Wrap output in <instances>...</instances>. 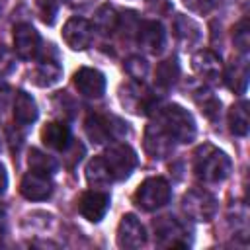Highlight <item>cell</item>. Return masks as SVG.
Wrapping results in <instances>:
<instances>
[{
    "label": "cell",
    "instance_id": "27",
    "mask_svg": "<svg viewBox=\"0 0 250 250\" xmlns=\"http://www.w3.org/2000/svg\"><path fill=\"white\" fill-rule=\"evenodd\" d=\"M6 186H8V176H6V170H4V166L0 164V193H4Z\"/></svg>",
    "mask_w": 250,
    "mask_h": 250
},
{
    "label": "cell",
    "instance_id": "10",
    "mask_svg": "<svg viewBox=\"0 0 250 250\" xmlns=\"http://www.w3.org/2000/svg\"><path fill=\"white\" fill-rule=\"evenodd\" d=\"M39 45H41V39H39V33L35 31L33 25H29V23L16 25V29H14V49L21 59H25V61L33 59L39 53Z\"/></svg>",
    "mask_w": 250,
    "mask_h": 250
},
{
    "label": "cell",
    "instance_id": "6",
    "mask_svg": "<svg viewBox=\"0 0 250 250\" xmlns=\"http://www.w3.org/2000/svg\"><path fill=\"white\" fill-rule=\"evenodd\" d=\"M215 209H217V201L207 191L191 189L184 195V211L195 221H211Z\"/></svg>",
    "mask_w": 250,
    "mask_h": 250
},
{
    "label": "cell",
    "instance_id": "5",
    "mask_svg": "<svg viewBox=\"0 0 250 250\" xmlns=\"http://www.w3.org/2000/svg\"><path fill=\"white\" fill-rule=\"evenodd\" d=\"M62 39L74 51H84L94 41V25L84 18H70L62 27Z\"/></svg>",
    "mask_w": 250,
    "mask_h": 250
},
{
    "label": "cell",
    "instance_id": "12",
    "mask_svg": "<svg viewBox=\"0 0 250 250\" xmlns=\"http://www.w3.org/2000/svg\"><path fill=\"white\" fill-rule=\"evenodd\" d=\"M145 148L154 158H164V156H168L172 152L174 139L166 133V129L160 123H156V125H150L146 129V133H145Z\"/></svg>",
    "mask_w": 250,
    "mask_h": 250
},
{
    "label": "cell",
    "instance_id": "13",
    "mask_svg": "<svg viewBox=\"0 0 250 250\" xmlns=\"http://www.w3.org/2000/svg\"><path fill=\"white\" fill-rule=\"evenodd\" d=\"M41 141L45 146H49L53 150H64L66 145L70 143V131L64 123L51 121L41 129Z\"/></svg>",
    "mask_w": 250,
    "mask_h": 250
},
{
    "label": "cell",
    "instance_id": "2",
    "mask_svg": "<svg viewBox=\"0 0 250 250\" xmlns=\"http://www.w3.org/2000/svg\"><path fill=\"white\" fill-rule=\"evenodd\" d=\"M160 125L166 129V133L174 141H180V143H189L195 135V125L191 115L180 105H168L162 111Z\"/></svg>",
    "mask_w": 250,
    "mask_h": 250
},
{
    "label": "cell",
    "instance_id": "23",
    "mask_svg": "<svg viewBox=\"0 0 250 250\" xmlns=\"http://www.w3.org/2000/svg\"><path fill=\"white\" fill-rule=\"evenodd\" d=\"M29 168H31L33 172L51 176V174L55 172V168H57V162H55L51 156L43 154L39 148H31V152H29Z\"/></svg>",
    "mask_w": 250,
    "mask_h": 250
},
{
    "label": "cell",
    "instance_id": "4",
    "mask_svg": "<svg viewBox=\"0 0 250 250\" xmlns=\"http://www.w3.org/2000/svg\"><path fill=\"white\" fill-rule=\"evenodd\" d=\"M104 160L109 166L113 180L127 178L133 172V168L137 166V154L129 145H113V146H109L105 150V154H104Z\"/></svg>",
    "mask_w": 250,
    "mask_h": 250
},
{
    "label": "cell",
    "instance_id": "9",
    "mask_svg": "<svg viewBox=\"0 0 250 250\" xmlns=\"http://www.w3.org/2000/svg\"><path fill=\"white\" fill-rule=\"evenodd\" d=\"M146 240L145 229L135 215H125L117 227V246L119 248H139Z\"/></svg>",
    "mask_w": 250,
    "mask_h": 250
},
{
    "label": "cell",
    "instance_id": "11",
    "mask_svg": "<svg viewBox=\"0 0 250 250\" xmlns=\"http://www.w3.org/2000/svg\"><path fill=\"white\" fill-rule=\"evenodd\" d=\"M74 86L86 98H102L105 92V78L96 68H80L74 74Z\"/></svg>",
    "mask_w": 250,
    "mask_h": 250
},
{
    "label": "cell",
    "instance_id": "3",
    "mask_svg": "<svg viewBox=\"0 0 250 250\" xmlns=\"http://www.w3.org/2000/svg\"><path fill=\"white\" fill-rule=\"evenodd\" d=\"M135 203L145 211H154L168 203L170 186L164 178H146L133 195Z\"/></svg>",
    "mask_w": 250,
    "mask_h": 250
},
{
    "label": "cell",
    "instance_id": "7",
    "mask_svg": "<svg viewBox=\"0 0 250 250\" xmlns=\"http://www.w3.org/2000/svg\"><path fill=\"white\" fill-rule=\"evenodd\" d=\"M109 209V195L105 191L100 189H90L86 193H82L80 201H78V211L84 219H88L90 223H98L104 219V215Z\"/></svg>",
    "mask_w": 250,
    "mask_h": 250
},
{
    "label": "cell",
    "instance_id": "28",
    "mask_svg": "<svg viewBox=\"0 0 250 250\" xmlns=\"http://www.w3.org/2000/svg\"><path fill=\"white\" fill-rule=\"evenodd\" d=\"M0 213H2V205H0Z\"/></svg>",
    "mask_w": 250,
    "mask_h": 250
},
{
    "label": "cell",
    "instance_id": "20",
    "mask_svg": "<svg viewBox=\"0 0 250 250\" xmlns=\"http://www.w3.org/2000/svg\"><path fill=\"white\" fill-rule=\"evenodd\" d=\"M61 74H62V70H61V66H59L57 62H53V61H43V62H39L37 68L33 70V82H35L37 86H43V88H45V86H53V84L59 82Z\"/></svg>",
    "mask_w": 250,
    "mask_h": 250
},
{
    "label": "cell",
    "instance_id": "14",
    "mask_svg": "<svg viewBox=\"0 0 250 250\" xmlns=\"http://www.w3.org/2000/svg\"><path fill=\"white\" fill-rule=\"evenodd\" d=\"M193 70L205 80H217L221 74V59L211 51H199L191 59Z\"/></svg>",
    "mask_w": 250,
    "mask_h": 250
},
{
    "label": "cell",
    "instance_id": "15",
    "mask_svg": "<svg viewBox=\"0 0 250 250\" xmlns=\"http://www.w3.org/2000/svg\"><path fill=\"white\" fill-rule=\"evenodd\" d=\"M86 180L92 188H107L113 180L109 166L105 164L104 156H96L86 166Z\"/></svg>",
    "mask_w": 250,
    "mask_h": 250
},
{
    "label": "cell",
    "instance_id": "1",
    "mask_svg": "<svg viewBox=\"0 0 250 250\" xmlns=\"http://www.w3.org/2000/svg\"><path fill=\"white\" fill-rule=\"evenodd\" d=\"M193 170L203 182H223L230 172V160L225 152L211 145H203L195 152Z\"/></svg>",
    "mask_w": 250,
    "mask_h": 250
},
{
    "label": "cell",
    "instance_id": "22",
    "mask_svg": "<svg viewBox=\"0 0 250 250\" xmlns=\"http://www.w3.org/2000/svg\"><path fill=\"white\" fill-rule=\"evenodd\" d=\"M180 76V66L176 62V59H168V61H162L158 66H156V82L164 88L172 86Z\"/></svg>",
    "mask_w": 250,
    "mask_h": 250
},
{
    "label": "cell",
    "instance_id": "17",
    "mask_svg": "<svg viewBox=\"0 0 250 250\" xmlns=\"http://www.w3.org/2000/svg\"><path fill=\"white\" fill-rule=\"evenodd\" d=\"M229 125L230 131L238 137H244L250 129V115H248V102H238L229 111Z\"/></svg>",
    "mask_w": 250,
    "mask_h": 250
},
{
    "label": "cell",
    "instance_id": "25",
    "mask_svg": "<svg viewBox=\"0 0 250 250\" xmlns=\"http://www.w3.org/2000/svg\"><path fill=\"white\" fill-rule=\"evenodd\" d=\"M234 43L240 51H246L248 49V41H250V35H248V23L246 21H240L234 29Z\"/></svg>",
    "mask_w": 250,
    "mask_h": 250
},
{
    "label": "cell",
    "instance_id": "26",
    "mask_svg": "<svg viewBox=\"0 0 250 250\" xmlns=\"http://www.w3.org/2000/svg\"><path fill=\"white\" fill-rule=\"evenodd\" d=\"M188 6L195 12H207L211 6H213V0H186Z\"/></svg>",
    "mask_w": 250,
    "mask_h": 250
},
{
    "label": "cell",
    "instance_id": "16",
    "mask_svg": "<svg viewBox=\"0 0 250 250\" xmlns=\"http://www.w3.org/2000/svg\"><path fill=\"white\" fill-rule=\"evenodd\" d=\"M14 119L20 125H29L37 119V104L27 92H18L14 102Z\"/></svg>",
    "mask_w": 250,
    "mask_h": 250
},
{
    "label": "cell",
    "instance_id": "8",
    "mask_svg": "<svg viewBox=\"0 0 250 250\" xmlns=\"http://www.w3.org/2000/svg\"><path fill=\"white\" fill-rule=\"evenodd\" d=\"M20 191H21V195L25 199L41 201V199H47L53 193V182H51V178L47 174H39V172L31 170L21 178Z\"/></svg>",
    "mask_w": 250,
    "mask_h": 250
},
{
    "label": "cell",
    "instance_id": "19",
    "mask_svg": "<svg viewBox=\"0 0 250 250\" xmlns=\"http://www.w3.org/2000/svg\"><path fill=\"white\" fill-rule=\"evenodd\" d=\"M139 41L145 49L148 51H158L164 43V31L160 27V23L156 21H146L141 25L139 29Z\"/></svg>",
    "mask_w": 250,
    "mask_h": 250
},
{
    "label": "cell",
    "instance_id": "24",
    "mask_svg": "<svg viewBox=\"0 0 250 250\" xmlns=\"http://www.w3.org/2000/svg\"><path fill=\"white\" fill-rule=\"evenodd\" d=\"M39 14L45 23H53L57 16V0H39Z\"/></svg>",
    "mask_w": 250,
    "mask_h": 250
},
{
    "label": "cell",
    "instance_id": "18",
    "mask_svg": "<svg viewBox=\"0 0 250 250\" xmlns=\"http://www.w3.org/2000/svg\"><path fill=\"white\" fill-rule=\"evenodd\" d=\"M86 135L92 139V143H98V145L111 139V121H109V117L90 115L86 119Z\"/></svg>",
    "mask_w": 250,
    "mask_h": 250
},
{
    "label": "cell",
    "instance_id": "21",
    "mask_svg": "<svg viewBox=\"0 0 250 250\" xmlns=\"http://www.w3.org/2000/svg\"><path fill=\"white\" fill-rule=\"evenodd\" d=\"M246 82H248V64L244 59L234 61V64L229 68L227 72V84L230 90L242 94L246 90Z\"/></svg>",
    "mask_w": 250,
    "mask_h": 250
}]
</instances>
